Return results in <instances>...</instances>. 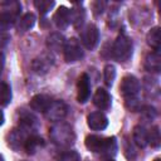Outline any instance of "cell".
<instances>
[{
    "label": "cell",
    "mask_w": 161,
    "mask_h": 161,
    "mask_svg": "<svg viewBox=\"0 0 161 161\" xmlns=\"http://www.w3.org/2000/svg\"><path fill=\"white\" fill-rule=\"evenodd\" d=\"M146 40H147V44L151 48H153V50H160V47H161V29H160V26L152 28L147 33Z\"/></svg>",
    "instance_id": "cell-22"
},
{
    "label": "cell",
    "mask_w": 161,
    "mask_h": 161,
    "mask_svg": "<svg viewBox=\"0 0 161 161\" xmlns=\"http://www.w3.org/2000/svg\"><path fill=\"white\" fill-rule=\"evenodd\" d=\"M54 5L55 3L53 0H35L34 1V6L40 13V15H47L53 9Z\"/></svg>",
    "instance_id": "cell-25"
},
{
    "label": "cell",
    "mask_w": 161,
    "mask_h": 161,
    "mask_svg": "<svg viewBox=\"0 0 161 161\" xmlns=\"http://www.w3.org/2000/svg\"><path fill=\"white\" fill-rule=\"evenodd\" d=\"M143 65L146 70L151 73H158L161 70V54L158 50H152L145 57Z\"/></svg>",
    "instance_id": "cell-15"
},
{
    "label": "cell",
    "mask_w": 161,
    "mask_h": 161,
    "mask_svg": "<svg viewBox=\"0 0 161 161\" xmlns=\"http://www.w3.org/2000/svg\"><path fill=\"white\" fill-rule=\"evenodd\" d=\"M18 122H19V128H21L23 131L30 135L36 133L39 128V121L35 117V114H33L30 111L25 108L18 111Z\"/></svg>",
    "instance_id": "cell-5"
},
{
    "label": "cell",
    "mask_w": 161,
    "mask_h": 161,
    "mask_svg": "<svg viewBox=\"0 0 161 161\" xmlns=\"http://www.w3.org/2000/svg\"><path fill=\"white\" fill-rule=\"evenodd\" d=\"M132 53H133L132 39L125 31L119 33L112 44L111 57L114 60H117L118 63H125V62L130 60V58L132 57Z\"/></svg>",
    "instance_id": "cell-3"
},
{
    "label": "cell",
    "mask_w": 161,
    "mask_h": 161,
    "mask_svg": "<svg viewBox=\"0 0 161 161\" xmlns=\"http://www.w3.org/2000/svg\"><path fill=\"white\" fill-rule=\"evenodd\" d=\"M104 161H114L113 158H107V160H104Z\"/></svg>",
    "instance_id": "cell-35"
},
{
    "label": "cell",
    "mask_w": 161,
    "mask_h": 161,
    "mask_svg": "<svg viewBox=\"0 0 161 161\" xmlns=\"http://www.w3.org/2000/svg\"><path fill=\"white\" fill-rule=\"evenodd\" d=\"M13 93L8 83L0 80V106H8L11 102Z\"/></svg>",
    "instance_id": "cell-23"
},
{
    "label": "cell",
    "mask_w": 161,
    "mask_h": 161,
    "mask_svg": "<svg viewBox=\"0 0 161 161\" xmlns=\"http://www.w3.org/2000/svg\"><path fill=\"white\" fill-rule=\"evenodd\" d=\"M45 142L42 137H39L36 133L34 135H29L25 143H24V150L26 151V153L29 155H34L40 147H44Z\"/></svg>",
    "instance_id": "cell-18"
},
{
    "label": "cell",
    "mask_w": 161,
    "mask_h": 161,
    "mask_svg": "<svg viewBox=\"0 0 161 161\" xmlns=\"http://www.w3.org/2000/svg\"><path fill=\"white\" fill-rule=\"evenodd\" d=\"M53 21L58 29H67L72 23V11L65 6H59L53 16Z\"/></svg>",
    "instance_id": "cell-13"
},
{
    "label": "cell",
    "mask_w": 161,
    "mask_h": 161,
    "mask_svg": "<svg viewBox=\"0 0 161 161\" xmlns=\"http://www.w3.org/2000/svg\"><path fill=\"white\" fill-rule=\"evenodd\" d=\"M116 79V67L113 64H107L103 69V80L107 87H111Z\"/></svg>",
    "instance_id": "cell-24"
},
{
    "label": "cell",
    "mask_w": 161,
    "mask_h": 161,
    "mask_svg": "<svg viewBox=\"0 0 161 161\" xmlns=\"http://www.w3.org/2000/svg\"><path fill=\"white\" fill-rule=\"evenodd\" d=\"M140 111H142V114H143L147 119H153V118L156 117V114H157L156 109H155L153 107H151V106H146V107L141 108Z\"/></svg>",
    "instance_id": "cell-29"
},
{
    "label": "cell",
    "mask_w": 161,
    "mask_h": 161,
    "mask_svg": "<svg viewBox=\"0 0 161 161\" xmlns=\"http://www.w3.org/2000/svg\"><path fill=\"white\" fill-rule=\"evenodd\" d=\"M35 20L36 18L33 13H25L20 19H18V24H16L18 33H26L28 30H30L34 26Z\"/></svg>",
    "instance_id": "cell-21"
},
{
    "label": "cell",
    "mask_w": 161,
    "mask_h": 161,
    "mask_svg": "<svg viewBox=\"0 0 161 161\" xmlns=\"http://www.w3.org/2000/svg\"><path fill=\"white\" fill-rule=\"evenodd\" d=\"M63 52H64V59L67 63H74V62L82 59L83 54H84L80 42L77 40L75 38H70V39L65 40Z\"/></svg>",
    "instance_id": "cell-7"
},
{
    "label": "cell",
    "mask_w": 161,
    "mask_h": 161,
    "mask_svg": "<svg viewBox=\"0 0 161 161\" xmlns=\"http://www.w3.org/2000/svg\"><path fill=\"white\" fill-rule=\"evenodd\" d=\"M53 65H54V57L49 52H45V53L38 55L31 62V68H33L34 73H36L39 75L47 74Z\"/></svg>",
    "instance_id": "cell-8"
},
{
    "label": "cell",
    "mask_w": 161,
    "mask_h": 161,
    "mask_svg": "<svg viewBox=\"0 0 161 161\" xmlns=\"http://www.w3.org/2000/svg\"><path fill=\"white\" fill-rule=\"evenodd\" d=\"M65 45V38L60 33H52L47 36V47L49 50L53 52H60L64 49Z\"/></svg>",
    "instance_id": "cell-19"
},
{
    "label": "cell",
    "mask_w": 161,
    "mask_h": 161,
    "mask_svg": "<svg viewBox=\"0 0 161 161\" xmlns=\"http://www.w3.org/2000/svg\"><path fill=\"white\" fill-rule=\"evenodd\" d=\"M153 161H161V160H160V158H158V157H157V158H155V160H153Z\"/></svg>",
    "instance_id": "cell-36"
},
{
    "label": "cell",
    "mask_w": 161,
    "mask_h": 161,
    "mask_svg": "<svg viewBox=\"0 0 161 161\" xmlns=\"http://www.w3.org/2000/svg\"><path fill=\"white\" fill-rule=\"evenodd\" d=\"M91 97V79L87 73L79 75L77 82V101L79 103H86Z\"/></svg>",
    "instance_id": "cell-10"
},
{
    "label": "cell",
    "mask_w": 161,
    "mask_h": 161,
    "mask_svg": "<svg viewBox=\"0 0 161 161\" xmlns=\"http://www.w3.org/2000/svg\"><path fill=\"white\" fill-rule=\"evenodd\" d=\"M10 39H11V36H10L9 33H6V31H0V49H1V48H5V47L9 44Z\"/></svg>",
    "instance_id": "cell-31"
},
{
    "label": "cell",
    "mask_w": 161,
    "mask_h": 161,
    "mask_svg": "<svg viewBox=\"0 0 161 161\" xmlns=\"http://www.w3.org/2000/svg\"><path fill=\"white\" fill-rule=\"evenodd\" d=\"M70 11H72V24H73L75 28H78V26L82 25L83 21H84L86 11H84V9H82V8H74V9H72Z\"/></svg>",
    "instance_id": "cell-27"
},
{
    "label": "cell",
    "mask_w": 161,
    "mask_h": 161,
    "mask_svg": "<svg viewBox=\"0 0 161 161\" xmlns=\"http://www.w3.org/2000/svg\"><path fill=\"white\" fill-rule=\"evenodd\" d=\"M0 161H3V158H1V157H0Z\"/></svg>",
    "instance_id": "cell-37"
},
{
    "label": "cell",
    "mask_w": 161,
    "mask_h": 161,
    "mask_svg": "<svg viewBox=\"0 0 161 161\" xmlns=\"http://www.w3.org/2000/svg\"><path fill=\"white\" fill-rule=\"evenodd\" d=\"M84 145L91 152L101 153L108 158L116 156V153L118 151V142L114 136L102 137V136H97V135H89L86 137Z\"/></svg>",
    "instance_id": "cell-1"
},
{
    "label": "cell",
    "mask_w": 161,
    "mask_h": 161,
    "mask_svg": "<svg viewBox=\"0 0 161 161\" xmlns=\"http://www.w3.org/2000/svg\"><path fill=\"white\" fill-rule=\"evenodd\" d=\"M132 140H133V142H135L138 147H141V148L146 147V146L148 145L147 130H146L143 126H141V125L135 126V127H133V131H132Z\"/></svg>",
    "instance_id": "cell-20"
},
{
    "label": "cell",
    "mask_w": 161,
    "mask_h": 161,
    "mask_svg": "<svg viewBox=\"0 0 161 161\" xmlns=\"http://www.w3.org/2000/svg\"><path fill=\"white\" fill-rule=\"evenodd\" d=\"M30 133L23 131L21 128H14L10 131V133L8 135V145L15 150V151H19L20 148H24V143L28 138Z\"/></svg>",
    "instance_id": "cell-11"
},
{
    "label": "cell",
    "mask_w": 161,
    "mask_h": 161,
    "mask_svg": "<svg viewBox=\"0 0 161 161\" xmlns=\"http://www.w3.org/2000/svg\"><path fill=\"white\" fill-rule=\"evenodd\" d=\"M4 64H5V55H4V53L0 50V74L3 73V69H4Z\"/></svg>",
    "instance_id": "cell-33"
},
{
    "label": "cell",
    "mask_w": 161,
    "mask_h": 161,
    "mask_svg": "<svg viewBox=\"0 0 161 161\" xmlns=\"http://www.w3.org/2000/svg\"><path fill=\"white\" fill-rule=\"evenodd\" d=\"M87 125L93 131H102L108 126V118L103 112L96 111L87 116Z\"/></svg>",
    "instance_id": "cell-12"
},
{
    "label": "cell",
    "mask_w": 161,
    "mask_h": 161,
    "mask_svg": "<svg viewBox=\"0 0 161 161\" xmlns=\"http://www.w3.org/2000/svg\"><path fill=\"white\" fill-rule=\"evenodd\" d=\"M4 123V112L0 109V126Z\"/></svg>",
    "instance_id": "cell-34"
},
{
    "label": "cell",
    "mask_w": 161,
    "mask_h": 161,
    "mask_svg": "<svg viewBox=\"0 0 161 161\" xmlns=\"http://www.w3.org/2000/svg\"><path fill=\"white\" fill-rule=\"evenodd\" d=\"M140 89H141L140 80L135 75L128 74V75H125L122 78L121 84H119V93L123 96L125 101L137 98Z\"/></svg>",
    "instance_id": "cell-4"
},
{
    "label": "cell",
    "mask_w": 161,
    "mask_h": 161,
    "mask_svg": "<svg viewBox=\"0 0 161 161\" xmlns=\"http://www.w3.org/2000/svg\"><path fill=\"white\" fill-rule=\"evenodd\" d=\"M58 161H80V156L77 151L70 150V151H67L63 155H60Z\"/></svg>",
    "instance_id": "cell-28"
},
{
    "label": "cell",
    "mask_w": 161,
    "mask_h": 161,
    "mask_svg": "<svg viewBox=\"0 0 161 161\" xmlns=\"http://www.w3.org/2000/svg\"><path fill=\"white\" fill-rule=\"evenodd\" d=\"M49 136L52 142L62 148L70 147L75 141V133L73 131V127L63 121L55 122L49 128Z\"/></svg>",
    "instance_id": "cell-2"
},
{
    "label": "cell",
    "mask_w": 161,
    "mask_h": 161,
    "mask_svg": "<svg viewBox=\"0 0 161 161\" xmlns=\"http://www.w3.org/2000/svg\"><path fill=\"white\" fill-rule=\"evenodd\" d=\"M104 6H106V3L104 1H96L93 4V13L94 15H101L104 10Z\"/></svg>",
    "instance_id": "cell-32"
},
{
    "label": "cell",
    "mask_w": 161,
    "mask_h": 161,
    "mask_svg": "<svg viewBox=\"0 0 161 161\" xmlns=\"http://www.w3.org/2000/svg\"><path fill=\"white\" fill-rule=\"evenodd\" d=\"M99 42V30L94 24H88L80 30V43L88 49L93 50Z\"/></svg>",
    "instance_id": "cell-6"
},
{
    "label": "cell",
    "mask_w": 161,
    "mask_h": 161,
    "mask_svg": "<svg viewBox=\"0 0 161 161\" xmlns=\"http://www.w3.org/2000/svg\"><path fill=\"white\" fill-rule=\"evenodd\" d=\"M53 99L47 96V94H35L31 99H30V108L33 111H36V112H42V113H45L49 108V106L52 104Z\"/></svg>",
    "instance_id": "cell-16"
},
{
    "label": "cell",
    "mask_w": 161,
    "mask_h": 161,
    "mask_svg": "<svg viewBox=\"0 0 161 161\" xmlns=\"http://www.w3.org/2000/svg\"><path fill=\"white\" fill-rule=\"evenodd\" d=\"M93 103L101 111H108L112 106V97L104 88H98L93 96Z\"/></svg>",
    "instance_id": "cell-14"
},
{
    "label": "cell",
    "mask_w": 161,
    "mask_h": 161,
    "mask_svg": "<svg viewBox=\"0 0 161 161\" xmlns=\"http://www.w3.org/2000/svg\"><path fill=\"white\" fill-rule=\"evenodd\" d=\"M20 10H9L0 14V31H6L15 25Z\"/></svg>",
    "instance_id": "cell-17"
},
{
    "label": "cell",
    "mask_w": 161,
    "mask_h": 161,
    "mask_svg": "<svg viewBox=\"0 0 161 161\" xmlns=\"http://www.w3.org/2000/svg\"><path fill=\"white\" fill-rule=\"evenodd\" d=\"M126 141H125V155L128 157V158H133L135 156H136V152H135V148H133V146H132V143L127 140V137L125 138Z\"/></svg>",
    "instance_id": "cell-30"
},
{
    "label": "cell",
    "mask_w": 161,
    "mask_h": 161,
    "mask_svg": "<svg viewBox=\"0 0 161 161\" xmlns=\"http://www.w3.org/2000/svg\"><path fill=\"white\" fill-rule=\"evenodd\" d=\"M148 135V143L151 145V147L157 148L161 143V135H160V128L158 126H153L151 127V130L147 132Z\"/></svg>",
    "instance_id": "cell-26"
},
{
    "label": "cell",
    "mask_w": 161,
    "mask_h": 161,
    "mask_svg": "<svg viewBox=\"0 0 161 161\" xmlns=\"http://www.w3.org/2000/svg\"><path fill=\"white\" fill-rule=\"evenodd\" d=\"M44 114L49 121L59 122L68 114V106L63 101H53Z\"/></svg>",
    "instance_id": "cell-9"
}]
</instances>
